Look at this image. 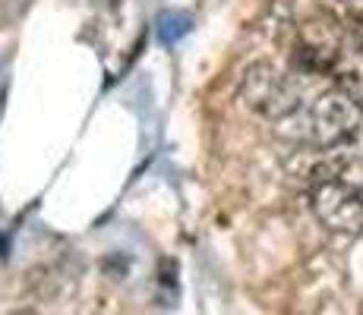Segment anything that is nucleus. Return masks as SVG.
<instances>
[{
  "label": "nucleus",
  "mask_w": 363,
  "mask_h": 315,
  "mask_svg": "<svg viewBox=\"0 0 363 315\" xmlns=\"http://www.w3.org/2000/svg\"><path fill=\"white\" fill-rule=\"evenodd\" d=\"M13 315H35V312H13Z\"/></svg>",
  "instance_id": "20e7f679"
},
{
  "label": "nucleus",
  "mask_w": 363,
  "mask_h": 315,
  "mask_svg": "<svg viewBox=\"0 0 363 315\" xmlns=\"http://www.w3.org/2000/svg\"><path fill=\"white\" fill-rule=\"evenodd\" d=\"M360 117L363 110L357 95H351L341 86H332L316 98H310L294 120L281 126V132L297 139V142L316 145V149H335L357 132Z\"/></svg>",
  "instance_id": "f257e3e1"
},
{
  "label": "nucleus",
  "mask_w": 363,
  "mask_h": 315,
  "mask_svg": "<svg viewBox=\"0 0 363 315\" xmlns=\"http://www.w3.org/2000/svg\"><path fill=\"white\" fill-rule=\"evenodd\" d=\"M240 101L253 110L256 117L275 123L281 130L288 120H294L300 114V108L306 104V88L300 82V73H281L272 63H250L240 76V86H237Z\"/></svg>",
  "instance_id": "f03ea898"
},
{
  "label": "nucleus",
  "mask_w": 363,
  "mask_h": 315,
  "mask_svg": "<svg viewBox=\"0 0 363 315\" xmlns=\"http://www.w3.org/2000/svg\"><path fill=\"white\" fill-rule=\"evenodd\" d=\"M313 214L323 227L335 234H360L363 230V180L347 173V164L329 177L313 180L310 189Z\"/></svg>",
  "instance_id": "7ed1b4c3"
},
{
  "label": "nucleus",
  "mask_w": 363,
  "mask_h": 315,
  "mask_svg": "<svg viewBox=\"0 0 363 315\" xmlns=\"http://www.w3.org/2000/svg\"><path fill=\"white\" fill-rule=\"evenodd\" d=\"M341 4H357V0H341Z\"/></svg>",
  "instance_id": "39448f33"
}]
</instances>
